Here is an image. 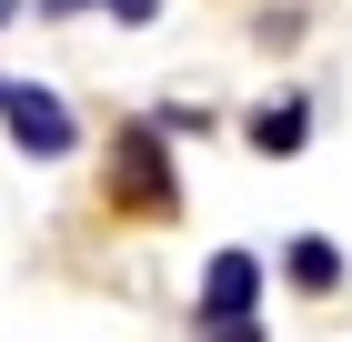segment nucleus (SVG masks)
I'll use <instances>...</instances> for the list:
<instances>
[{
    "label": "nucleus",
    "instance_id": "nucleus-1",
    "mask_svg": "<svg viewBox=\"0 0 352 342\" xmlns=\"http://www.w3.org/2000/svg\"><path fill=\"white\" fill-rule=\"evenodd\" d=\"M0 121H10V141H21L30 161H60L71 141H81L71 101H60V91H30V81H0Z\"/></svg>",
    "mask_w": 352,
    "mask_h": 342
},
{
    "label": "nucleus",
    "instance_id": "nucleus-2",
    "mask_svg": "<svg viewBox=\"0 0 352 342\" xmlns=\"http://www.w3.org/2000/svg\"><path fill=\"white\" fill-rule=\"evenodd\" d=\"M111 202L151 211V222L171 211V161H162V131H121V141H111Z\"/></svg>",
    "mask_w": 352,
    "mask_h": 342
},
{
    "label": "nucleus",
    "instance_id": "nucleus-3",
    "mask_svg": "<svg viewBox=\"0 0 352 342\" xmlns=\"http://www.w3.org/2000/svg\"><path fill=\"white\" fill-rule=\"evenodd\" d=\"M262 302V262L252 252H212V272H201V312H252Z\"/></svg>",
    "mask_w": 352,
    "mask_h": 342
},
{
    "label": "nucleus",
    "instance_id": "nucleus-4",
    "mask_svg": "<svg viewBox=\"0 0 352 342\" xmlns=\"http://www.w3.org/2000/svg\"><path fill=\"white\" fill-rule=\"evenodd\" d=\"M302 131H312V101H282V111H262V121H252V141H262L272 161H282V151H302Z\"/></svg>",
    "mask_w": 352,
    "mask_h": 342
},
{
    "label": "nucleus",
    "instance_id": "nucleus-5",
    "mask_svg": "<svg viewBox=\"0 0 352 342\" xmlns=\"http://www.w3.org/2000/svg\"><path fill=\"white\" fill-rule=\"evenodd\" d=\"M292 282L302 292H332L342 282V252H332V242H292Z\"/></svg>",
    "mask_w": 352,
    "mask_h": 342
},
{
    "label": "nucleus",
    "instance_id": "nucleus-6",
    "mask_svg": "<svg viewBox=\"0 0 352 342\" xmlns=\"http://www.w3.org/2000/svg\"><path fill=\"white\" fill-rule=\"evenodd\" d=\"M201 342H262V322L252 312H201Z\"/></svg>",
    "mask_w": 352,
    "mask_h": 342
},
{
    "label": "nucleus",
    "instance_id": "nucleus-7",
    "mask_svg": "<svg viewBox=\"0 0 352 342\" xmlns=\"http://www.w3.org/2000/svg\"><path fill=\"white\" fill-rule=\"evenodd\" d=\"M51 10H101V0H51ZM111 10H121V21H151L162 0H111Z\"/></svg>",
    "mask_w": 352,
    "mask_h": 342
},
{
    "label": "nucleus",
    "instance_id": "nucleus-8",
    "mask_svg": "<svg viewBox=\"0 0 352 342\" xmlns=\"http://www.w3.org/2000/svg\"><path fill=\"white\" fill-rule=\"evenodd\" d=\"M10 21H21V0H0V30H10Z\"/></svg>",
    "mask_w": 352,
    "mask_h": 342
}]
</instances>
